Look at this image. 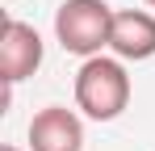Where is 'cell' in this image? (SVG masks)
<instances>
[{"label":"cell","mask_w":155,"mask_h":151,"mask_svg":"<svg viewBox=\"0 0 155 151\" xmlns=\"http://www.w3.org/2000/svg\"><path fill=\"white\" fill-rule=\"evenodd\" d=\"M76 105L92 118V122H113V118H122V109L130 105L126 63H122V59H109V55L84 59V67L76 72Z\"/></svg>","instance_id":"1"},{"label":"cell","mask_w":155,"mask_h":151,"mask_svg":"<svg viewBox=\"0 0 155 151\" xmlns=\"http://www.w3.org/2000/svg\"><path fill=\"white\" fill-rule=\"evenodd\" d=\"M113 34V8L105 0H63L54 8V38L67 55L92 59L109 46Z\"/></svg>","instance_id":"2"},{"label":"cell","mask_w":155,"mask_h":151,"mask_svg":"<svg viewBox=\"0 0 155 151\" xmlns=\"http://www.w3.org/2000/svg\"><path fill=\"white\" fill-rule=\"evenodd\" d=\"M38 67H42V34L17 17H4V25H0V80L17 84V80L34 76Z\"/></svg>","instance_id":"3"},{"label":"cell","mask_w":155,"mask_h":151,"mask_svg":"<svg viewBox=\"0 0 155 151\" xmlns=\"http://www.w3.org/2000/svg\"><path fill=\"white\" fill-rule=\"evenodd\" d=\"M29 151H84V122L67 105H46L29 118Z\"/></svg>","instance_id":"4"},{"label":"cell","mask_w":155,"mask_h":151,"mask_svg":"<svg viewBox=\"0 0 155 151\" xmlns=\"http://www.w3.org/2000/svg\"><path fill=\"white\" fill-rule=\"evenodd\" d=\"M109 50L122 63H143L155 55V13L143 8H122L113 13V34H109Z\"/></svg>","instance_id":"5"},{"label":"cell","mask_w":155,"mask_h":151,"mask_svg":"<svg viewBox=\"0 0 155 151\" xmlns=\"http://www.w3.org/2000/svg\"><path fill=\"white\" fill-rule=\"evenodd\" d=\"M0 151H21V147H13V143H4V147H0Z\"/></svg>","instance_id":"6"},{"label":"cell","mask_w":155,"mask_h":151,"mask_svg":"<svg viewBox=\"0 0 155 151\" xmlns=\"http://www.w3.org/2000/svg\"><path fill=\"white\" fill-rule=\"evenodd\" d=\"M147 4H151V8H155V0H147Z\"/></svg>","instance_id":"7"}]
</instances>
